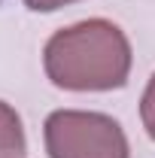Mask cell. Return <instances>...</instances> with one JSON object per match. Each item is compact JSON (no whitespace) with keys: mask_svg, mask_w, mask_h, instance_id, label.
I'll return each instance as SVG.
<instances>
[{"mask_svg":"<svg viewBox=\"0 0 155 158\" xmlns=\"http://www.w3.org/2000/svg\"><path fill=\"white\" fill-rule=\"evenodd\" d=\"M43 64L58 88L110 91L122 88L131 73V46L113 21L88 19L49 40Z\"/></svg>","mask_w":155,"mask_h":158,"instance_id":"6da1fadb","label":"cell"},{"mask_svg":"<svg viewBox=\"0 0 155 158\" xmlns=\"http://www.w3.org/2000/svg\"><path fill=\"white\" fill-rule=\"evenodd\" d=\"M46 152L49 158H128V140L103 113L58 110L46 118Z\"/></svg>","mask_w":155,"mask_h":158,"instance_id":"7a4b0ae2","label":"cell"},{"mask_svg":"<svg viewBox=\"0 0 155 158\" xmlns=\"http://www.w3.org/2000/svg\"><path fill=\"white\" fill-rule=\"evenodd\" d=\"M24 155V131L19 113L0 100V158H21Z\"/></svg>","mask_w":155,"mask_h":158,"instance_id":"3957f363","label":"cell"},{"mask_svg":"<svg viewBox=\"0 0 155 158\" xmlns=\"http://www.w3.org/2000/svg\"><path fill=\"white\" fill-rule=\"evenodd\" d=\"M140 116H143V128H146V134L155 140V76L149 79V85H146V91H143Z\"/></svg>","mask_w":155,"mask_h":158,"instance_id":"277c9868","label":"cell"},{"mask_svg":"<svg viewBox=\"0 0 155 158\" xmlns=\"http://www.w3.org/2000/svg\"><path fill=\"white\" fill-rule=\"evenodd\" d=\"M31 9H37V12H52V9H61V6H67V3H76V0H24Z\"/></svg>","mask_w":155,"mask_h":158,"instance_id":"5b68a950","label":"cell"}]
</instances>
